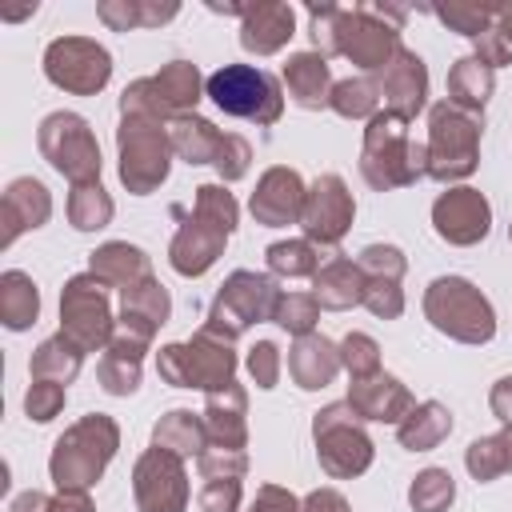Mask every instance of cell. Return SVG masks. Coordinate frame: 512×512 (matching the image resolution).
<instances>
[{
  "label": "cell",
  "mask_w": 512,
  "mask_h": 512,
  "mask_svg": "<svg viewBox=\"0 0 512 512\" xmlns=\"http://www.w3.org/2000/svg\"><path fill=\"white\" fill-rule=\"evenodd\" d=\"M236 224H240L236 196L224 184H200L196 200H192V216L176 228V236L168 244V264L188 280L204 276L220 260V252H224L228 236L236 232Z\"/></svg>",
  "instance_id": "obj_1"
},
{
  "label": "cell",
  "mask_w": 512,
  "mask_h": 512,
  "mask_svg": "<svg viewBox=\"0 0 512 512\" xmlns=\"http://www.w3.org/2000/svg\"><path fill=\"white\" fill-rule=\"evenodd\" d=\"M120 448V424L108 412H88L68 424L48 456V476L56 492H88Z\"/></svg>",
  "instance_id": "obj_2"
},
{
  "label": "cell",
  "mask_w": 512,
  "mask_h": 512,
  "mask_svg": "<svg viewBox=\"0 0 512 512\" xmlns=\"http://www.w3.org/2000/svg\"><path fill=\"white\" fill-rule=\"evenodd\" d=\"M360 176L376 192L408 188L420 176H428V148L408 136V120L392 112H376L368 120L360 144Z\"/></svg>",
  "instance_id": "obj_3"
},
{
  "label": "cell",
  "mask_w": 512,
  "mask_h": 512,
  "mask_svg": "<svg viewBox=\"0 0 512 512\" xmlns=\"http://www.w3.org/2000/svg\"><path fill=\"white\" fill-rule=\"evenodd\" d=\"M116 172L120 184L132 196H148L168 180L172 168V136H168V120L148 116V112H120V128H116Z\"/></svg>",
  "instance_id": "obj_4"
},
{
  "label": "cell",
  "mask_w": 512,
  "mask_h": 512,
  "mask_svg": "<svg viewBox=\"0 0 512 512\" xmlns=\"http://www.w3.org/2000/svg\"><path fill=\"white\" fill-rule=\"evenodd\" d=\"M480 136H484V116L456 108L452 100L432 104L428 112V176L436 184H456L476 172L480 164Z\"/></svg>",
  "instance_id": "obj_5"
},
{
  "label": "cell",
  "mask_w": 512,
  "mask_h": 512,
  "mask_svg": "<svg viewBox=\"0 0 512 512\" xmlns=\"http://www.w3.org/2000/svg\"><path fill=\"white\" fill-rule=\"evenodd\" d=\"M424 316L440 336L456 344H488L496 336L492 300L464 276H436L424 288Z\"/></svg>",
  "instance_id": "obj_6"
},
{
  "label": "cell",
  "mask_w": 512,
  "mask_h": 512,
  "mask_svg": "<svg viewBox=\"0 0 512 512\" xmlns=\"http://www.w3.org/2000/svg\"><path fill=\"white\" fill-rule=\"evenodd\" d=\"M408 8L396 4H352L340 8L336 24V56L352 60L364 72H384L392 56L404 48L400 44V24Z\"/></svg>",
  "instance_id": "obj_7"
},
{
  "label": "cell",
  "mask_w": 512,
  "mask_h": 512,
  "mask_svg": "<svg viewBox=\"0 0 512 512\" xmlns=\"http://www.w3.org/2000/svg\"><path fill=\"white\" fill-rule=\"evenodd\" d=\"M236 364L240 360H236L232 340H220L208 328H200L192 340H172L156 352V372L172 388L216 392L236 380Z\"/></svg>",
  "instance_id": "obj_8"
},
{
  "label": "cell",
  "mask_w": 512,
  "mask_h": 512,
  "mask_svg": "<svg viewBox=\"0 0 512 512\" xmlns=\"http://www.w3.org/2000/svg\"><path fill=\"white\" fill-rule=\"evenodd\" d=\"M276 304H280V288L268 272H252V268H236L224 276L208 316H204V328L220 340H240L252 324H264L276 316Z\"/></svg>",
  "instance_id": "obj_9"
},
{
  "label": "cell",
  "mask_w": 512,
  "mask_h": 512,
  "mask_svg": "<svg viewBox=\"0 0 512 512\" xmlns=\"http://www.w3.org/2000/svg\"><path fill=\"white\" fill-rule=\"evenodd\" d=\"M204 96L236 120H252L256 128H268L284 116V88L272 72L252 68V64H220L208 84Z\"/></svg>",
  "instance_id": "obj_10"
},
{
  "label": "cell",
  "mask_w": 512,
  "mask_h": 512,
  "mask_svg": "<svg viewBox=\"0 0 512 512\" xmlns=\"http://www.w3.org/2000/svg\"><path fill=\"white\" fill-rule=\"evenodd\" d=\"M312 444H316V460L332 480H356L372 468L376 444L364 432V420L352 412L348 400L340 404H324L312 416Z\"/></svg>",
  "instance_id": "obj_11"
},
{
  "label": "cell",
  "mask_w": 512,
  "mask_h": 512,
  "mask_svg": "<svg viewBox=\"0 0 512 512\" xmlns=\"http://www.w3.org/2000/svg\"><path fill=\"white\" fill-rule=\"evenodd\" d=\"M36 148L68 184L100 180V168H104L100 144L80 112H48L36 128Z\"/></svg>",
  "instance_id": "obj_12"
},
{
  "label": "cell",
  "mask_w": 512,
  "mask_h": 512,
  "mask_svg": "<svg viewBox=\"0 0 512 512\" xmlns=\"http://www.w3.org/2000/svg\"><path fill=\"white\" fill-rule=\"evenodd\" d=\"M204 84L208 80L192 60H168L156 76H140L120 92V112H148L160 120H176L196 112Z\"/></svg>",
  "instance_id": "obj_13"
},
{
  "label": "cell",
  "mask_w": 512,
  "mask_h": 512,
  "mask_svg": "<svg viewBox=\"0 0 512 512\" xmlns=\"http://www.w3.org/2000/svg\"><path fill=\"white\" fill-rule=\"evenodd\" d=\"M60 332L76 340L84 352H104L116 336V316L108 300V284L92 272L72 276L60 288Z\"/></svg>",
  "instance_id": "obj_14"
},
{
  "label": "cell",
  "mask_w": 512,
  "mask_h": 512,
  "mask_svg": "<svg viewBox=\"0 0 512 512\" xmlns=\"http://www.w3.org/2000/svg\"><path fill=\"white\" fill-rule=\"evenodd\" d=\"M44 76L68 96H96L112 80V52L92 36H56L44 48Z\"/></svg>",
  "instance_id": "obj_15"
},
{
  "label": "cell",
  "mask_w": 512,
  "mask_h": 512,
  "mask_svg": "<svg viewBox=\"0 0 512 512\" xmlns=\"http://www.w3.org/2000/svg\"><path fill=\"white\" fill-rule=\"evenodd\" d=\"M132 500L136 512H184L188 508V468L164 448H144L132 464Z\"/></svg>",
  "instance_id": "obj_16"
},
{
  "label": "cell",
  "mask_w": 512,
  "mask_h": 512,
  "mask_svg": "<svg viewBox=\"0 0 512 512\" xmlns=\"http://www.w3.org/2000/svg\"><path fill=\"white\" fill-rule=\"evenodd\" d=\"M356 220V200L348 192V184L336 176V172H324L308 184V196H304V212H300V228H304V240H312L316 248H336L348 228Z\"/></svg>",
  "instance_id": "obj_17"
},
{
  "label": "cell",
  "mask_w": 512,
  "mask_h": 512,
  "mask_svg": "<svg viewBox=\"0 0 512 512\" xmlns=\"http://www.w3.org/2000/svg\"><path fill=\"white\" fill-rule=\"evenodd\" d=\"M432 228L444 244L472 248L492 232V204L480 188L456 184L432 200Z\"/></svg>",
  "instance_id": "obj_18"
},
{
  "label": "cell",
  "mask_w": 512,
  "mask_h": 512,
  "mask_svg": "<svg viewBox=\"0 0 512 512\" xmlns=\"http://www.w3.org/2000/svg\"><path fill=\"white\" fill-rule=\"evenodd\" d=\"M360 272H364V308L380 320H396L404 312V272H408V260L396 244H368L360 252Z\"/></svg>",
  "instance_id": "obj_19"
},
{
  "label": "cell",
  "mask_w": 512,
  "mask_h": 512,
  "mask_svg": "<svg viewBox=\"0 0 512 512\" xmlns=\"http://www.w3.org/2000/svg\"><path fill=\"white\" fill-rule=\"evenodd\" d=\"M304 196H308V184L300 180V172L288 164H272L248 196V212L264 228H288V224H300Z\"/></svg>",
  "instance_id": "obj_20"
},
{
  "label": "cell",
  "mask_w": 512,
  "mask_h": 512,
  "mask_svg": "<svg viewBox=\"0 0 512 512\" xmlns=\"http://www.w3.org/2000/svg\"><path fill=\"white\" fill-rule=\"evenodd\" d=\"M376 84H380L384 112H392L400 120H412L428 104V64L412 48H400L392 56V64L384 72H376Z\"/></svg>",
  "instance_id": "obj_21"
},
{
  "label": "cell",
  "mask_w": 512,
  "mask_h": 512,
  "mask_svg": "<svg viewBox=\"0 0 512 512\" xmlns=\"http://www.w3.org/2000/svg\"><path fill=\"white\" fill-rule=\"evenodd\" d=\"M48 216H52V192H48L36 176H16V180H8L4 200H0V224H4L0 248H12L16 236L44 228Z\"/></svg>",
  "instance_id": "obj_22"
},
{
  "label": "cell",
  "mask_w": 512,
  "mask_h": 512,
  "mask_svg": "<svg viewBox=\"0 0 512 512\" xmlns=\"http://www.w3.org/2000/svg\"><path fill=\"white\" fill-rule=\"evenodd\" d=\"M348 404L360 420H372V424H400L408 412H412V392L400 376L392 372H376V376H364V380H352L348 384Z\"/></svg>",
  "instance_id": "obj_23"
},
{
  "label": "cell",
  "mask_w": 512,
  "mask_h": 512,
  "mask_svg": "<svg viewBox=\"0 0 512 512\" xmlns=\"http://www.w3.org/2000/svg\"><path fill=\"white\" fill-rule=\"evenodd\" d=\"M296 36V8L284 0H256L240 20V48L252 56H276Z\"/></svg>",
  "instance_id": "obj_24"
},
{
  "label": "cell",
  "mask_w": 512,
  "mask_h": 512,
  "mask_svg": "<svg viewBox=\"0 0 512 512\" xmlns=\"http://www.w3.org/2000/svg\"><path fill=\"white\" fill-rule=\"evenodd\" d=\"M168 316H172V296H168V288H164L156 276H144V280H136L132 288L120 292L116 328L152 340V336L168 324Z\"/></svg>",
  "instance_id": "obj_25"
},
{
  "label": "cell",
  "mask_w": 512,
  "mask_h": 512,
  "mask_svg": "<svg viewBox=\"0 0 512 512\" xmlns=\"http://www.w3.org/2000/svg\"><path fill=\"white\" fill-rule=\"evenodd\" d=\"M148 344H152V340L116 328L112 344L104 348V356H100V364H96V380H100V388H104L108 396H132V392L140 388Z\"/></svg>",
  "instance_id": "obj_26"
},
{
  "label": "cell",
  "mask_w": 512,
  "mask_h": 512,
  "mask_svg": "<svg viewBox=\"0 0 512 512\" xmlns=\"http://www.w3.org/2000/svg\"><path fill=\"white\" fill-rule=\"evenodd\" d=\"M340 344H332L328 336L320 332H308V336H296V344L288 348V376L296 388L304 392H316V388H328L340 372Z\"/></svg>",
  "instance_id": "obj_27"
},
{
  "label": "cell",
  "mask_w": 512,
  "mask_h": 512,
  "mask_svg": "<svg viewBox=\"0 0 512 512\" xmlns=\"http://www.w3.org/2000/svg\"><path fill=\"white\" fill-rule=\"evenodd\" d=\"M204 424L212 444L224 448H248V392L244 384H224L216 392H208L204 400Z\"/></svg>",
  "instance_id": "obj_28"
},
{
  "label": "cell",
  "mask_w": 512,
  "mask_h": 512,
  "mask_svg": "<svg viewBox=\"0 0 512 512\" xmlns=\"http://www.w3.org/2000/svg\"><path fill=\"white\" fill-rule=\"evenodd\" d=\"M284 88H288V100L308 108V112H320L328 108V96H332V68L320 52H292L284 72H280Z\"/></svg>",
  "instance_id": "obj_29"
},
{
  "label": "cell",
  "mask_w": 512,
  "mask_h": 512,
  "mask_svg": "<svg viewBox=\"0 0 512 512\" xmlns=\"http://www.w3.org/2000/svg\"><path fill=\"white\" fill-rule=\"evenodd\" d=\"M312 296L328 312H344V308L364 304V272H360V264L352 256L332 252L320 264V272L312 276Z\"/></svg>",
  "instance_id": "obj_30"
},
{
  "label": "cell",
  "mask_w": 512,
  "mask_h": 512,
  "mask_svg": "<svg viewBox=\"0 0 512 512\" xmlns=\"http://www.w3.org/2000/svg\"><path fill=\"white\" fill-rule=\"evenodd\" d=\"M88 272L96 280H104L108 288H132L136 280L152 276V260L140 244H128V240H108L100 244L96 252H88Z\"/></svg>",
  "instance_id": "obj_31"
},
{
  "label": "cell",
  "mask_w": 512,
  "mask_h": 512,
  "mask_svg": "<svg viewBox=\"0 0 512 512\" xmlns=\"http://www.w3.org/2000/svg\"><path fill=\"white\" fill-rule=\"evenodd\" d=\"M452 412H448V404H440V400H420V404H412V412L396 424V440H400V448H408V452H432V448H440L444 440H448V432H452Z\"/></svg>",
  "instance_id": "obj_32"
},
{
  "label": "cell",
  "mask_w": 512,
  "mask_h": 512,
  "mask_svg": "<svg viewBox=\"0 0 512 512\" xmlns=\"http://www.w3.org/2000/svg\"><path fill=\"white\" fill-rule=\"evenodd\" d=\"M152 444L172 452V456H180V460H188V456H200L212 444V436H208L204 416H196L192 408H172L152 424Z\"/></svg>",
  "instance_id": "obj_33"
},
{
  "label": "cell",
  "mask_w": 512,
  "mask_h": 512,
  "mask_svg": "<svg viewBox=\"0 0 512 512\" xmlns=\"http://www.w3.org/2000/svg\"><path fill=\"white\" fill-rule=\"evenodd\" d=\"M168 136H172V152L184 164H192V168L196 164H212L216 152H220V144H224V132L208 116H196V112L168 120Z\"/></svg>",
  "instance_id": "obj_34"
},
{
  "label": "cell",
  "mask_w": 512,
  "mask_h": 512,
  "mask_svg": "<svg viewBox=\"0 0 512 512\" xmlns=\"http://www.w3.org/2000/svg\"><path fill=\"white\" fill-rule=\"evenodd\" d=\"M40 316V288L28 272L20 268H8L0 272V324L8 332H24L32 328Z\"/></svg>",
  "instance_id": "obj_35"
},
{
  "label": "cell",
  "mask_w": 512,
  "mask_h": 512,
  "mask_svg": "<svg viewBox=\"0 0 512 512\" xmlns=\"http://www.w3.org/2000/svg\"><path fill=\"white\" fill-rule=\"evenodd\" d=\"M84 356H88V352H84L76 340H68L64 332H56V336H48V340L36 344V352H32V360H28V376H32V380L72 384V380L80 376V368H84Z\"/></svg>",
  "instance_id": "obj_36"
},
{
  "label": "cell",
  "mask_w": 512,
  "mask_h": 512,
  "mask_svg": "<svg viewBox=\"0 0 512 512\" xmlns=\"http://www.w3.org/2000/svg\"><path fill=\"white\" fill-rule=\"evenodd\" d=\"M180 12L176 0H100L96 16L112 32H136V28H160Z\"/></svg>",
  "instance_id": "obj_37"
},
{
  "label": "cell",
  "mask_w": 512,
  "mask_h": 512,
  "mask_svg": "<svg viewBox=\"0 0 512 512\" xmlns=\"http://www.w3.org/2000/svg\"><path fill=\"white\" fill-rule=\"evenodd\" d=\"M492 88H496V72L488 64H480L476 56H460L448 68V100L456 108H468V112L484 116V104H488Z\"/></svg>",
  "instance_id": "obj_38"
},
{
  "label": "cell",
  "mask_w": 512,
  "mask_h": 512,
  "mask_svg": "<svg viewBox=\"0 0 512 512\" xmlns=\"http://www.w3.org/2000/svg\"><path fill=\"white\" fill-rule=\"evenodd\" d=\"M464 468L476 484H488L504 472H512V424H504L496 436H480L464 448Z\"/></svg>",
  "instance_id": "obj_39"
},
{
  "label": "cell",
  "mask_w": 512,
  "mask_h": 512,
  "mask_svg": "<svg viewBox=\"0 0 512 512\" xmlns=\"http://www.w3.org/2000/svg\"><path fill=\"white\" fill-rule=\"evenodd\" d=\"M112 216H116V204H112V196L104 192L100 180L72 184V192H68V224L76 232H100V228L112 224Z\"/></svg>",
  "instance_id": "obj_40"
},
{
  "label": "cell",
  "mask_w": 512,
  "mask_h": 512,
  "mask_svg": "<svg viewBox=\"0 0 512 512\" xmlns=\"http://www.w3.org/2000/svg\"><path fill=\"white\" fill-rule=\"evenodd\" d=\"M328 108L344 120H372L380 112V84L372 76H348L332 84Z\"/></svg>",
  "instance_id": "obj_41"
},
{
  "label": "cell",
  "mask_w": 512,
  "mask_h": 512,
  "mask_svg": "<svg viewBox=\"0 0 512 512\" xmlns=\"http://www.w3.org/2000/svg\"><path fill=\"white\" fill-rule=\"evenodd\" d=\"M264 260H268V272L272 276H280V280H300V276H316L320 272V248L312 244V240H276V244H268V252H264Z\"/></svg>",
  "instance_id": "obj_42"
},
{
  "label": "cell",
  "mask_w": 512,
  "mask_h": 512,
  "mask_svg": "<svg viewBox=\"0 0 512 512\" xmlns=\"http://www.w3.org/2000/svg\"><path fill=\"white\" fill-rule=\"evenodd\" d=\"M456 500V480L448 468H424L408 484V504L412 512H448Z\"/></svg>",
  "instance_id": "obj_43"
},
{
  "label": "cell",
  "mask_w": 512,
  "mask_h": 512,
  "mask_svg": "<svg viewBox=\"0 0 512 512\" xmlns=\"http://www.w3.org/2000/svg\"><path fill=\"white\" fill-rule=\"evenodd\" d=\"M428 12L440 16V24H448L452 32L476 40L488 28H496V4H476V0H448V4H432Z\"/></svg>",
  "instance_id": "obj_44"
},
{
  "label": "cell",
  "mask_w": 512,
  "mask_h": 512,
  "mask_svg": "<svg viewBox=\"0 0 512 512\" xmlns=\"http://www.w3.org/2000/svg\"><path fill=\"white\" fill-rule=\"evenodd\" d=\"M316 320H320V304L312 292H280L272 324H280L288 336H308L316 332Z\"/></svg>",
  "instance_id": "obj_45"
},
{
  "label": "cell",
  "mask_w": 512,
  "mask_h": 512,
  "mask_svg": "<svg viewBox=\"0 0 512 512\" xmlns=\"http://www.w3.org/2000/svg\"><path fill=\"white\" fill-rule=\"evenodd\" d=\"M340 364L352 380H364V376H376L380 372V344L368 336V332H348L340 340Z\"/></svg>",
  "instance_id": "obj_46"
},
{
  "label": "cell",
  "mask_w": 512,
  "mask_h": 512,
  "mask_svg": "<svg viewBox=\"0 0 512 512\" xmlns=\"http://www.w3.org/2000/svg\"><path fill=\"white\" fill-rule=\"evenodd\" d=\"M196 468L204 480H244L248 472V452L244 448H224V444H208L200 456H196Z\"/></svg>",
  "instance_id": "obj_47"
},
{
  "label": "cell",
  "mask_w": 512,
  "mask_h": 512,
  "mask_svg": "<svg viewBox=\"0 0 512 512\" xmlns=\"http://www.w3.org/2000/svg\"><path fill=\"white\" fill-rule=\"evenodd\" d=\"M64 400H68V384H56V380H32L28 392H24V412H28V420L48 424V420L60 416Z\"/></svg>",
  "instance_id": "obj_48"
},
{
  "label": "cell",
  "mask_w": 512,
  "mask_h": 512,
  "mask_svg": "<svg viewBox=\"0 0 512 512\" xmlns=\"http://www.w3.org/2000/svg\"><path fill=\"white\" fill-rule=\"evenodd\" d=\"M308 36H312V52H320L324 60L336 56V24H340V4L324 0V4H308Z\"/></svg>",
  "instance_id": "obj_49"
},
{
  "label": "cell",
  "mask_w": 512,
  "mask_h": 512,
  "mask_svg": "<svg viewBox=\"0 0 512 512\" xmlns=\"http://www.w3.org/2000/svg\"><path fill=\"white\" fill-rule=\"evenodd\" d=\"M248 164H252V144H248L244 136H236V132H224V144H220V152H216V160H212L220 184L244 180V176H248Z\"/></svg>",
  "instance_id": "obj_50"
},
{
  "label": "cell",
  "mask_w": 512,
  "mask_h": 512,
  "mask_svg": "<svg viewBox=\"0 0 512 512\" xmlns=\"http://www.w3.org/2000/svg\"><path fill=\"white\" fill-rule=\"evenodd\" d=\"M244 368H248V376H252V384L256 388H276L280 384V368H284V360H280V348L272 344V340H256L252 348H248V356H244Z\"/></svg>",
  "instance_id": "obj_51"
},
{
  "label": "cell",
  "mask_w": 512,
  "mask_h": 512,
  "mask_svg": "<svg viewBox=\"0 0 512 512\" xmlns=\"http://www.w3.org/2000/svg\"><path fill=\"white\" fill-rule=\"evenodd\" d=\"M240 500H244V488L240 480H204V488L196 492V504L200 512H240Z\"/></svg>",
  "instance_id": "obj_52"
},
{
  "label": "cell",
  "mask_w": 512,
  "mask_h": 512,
  "mask_svg": "<svg viewBox=\"0 0 512 512\" xmlns=\"http://www.w3.org/2000/svg\"><path fill=\"white\" fill-rule=\"evenodd\" d=\"M244 512H300V500L284 484H260Z\"/></svg>",
  "instance_id": "obj_53"
},
{
  "label": "cell",
  "mask_w": 512,
  "mask_h": 512,
  "mask_svg": "<svg viewBox=\"0 0 512 512\" xmlns=\"http://www.w3.org/2000/svg\"><path fill=\"white\" fill-rule=\"evenodd\" d=\"M480 64H488L492 72L496 68H504V64H512V44L500 36V28H488L484 36H476V52H472Z\"/></svg>",
  "instance_id": "obj_54"
},
{
  "label": "cell",
  "mask_w": 512,
  "mask_h": 512,
  "mask_svg": "<svg viewBox=\"0 0 512 512\" xmlns=\"http://www.w3.org/2000/svg\"><path fill=\"white\" fill-rule=\"evenodd\" d=\"M300 512H352V504H348L344 492H336V488H312V492L300 500Z\"/></svg>",
  "instance_id": "obj_55"
},
{
  "label": "cell",
  "mask_w": 512,
  "mask_h": 512,
  "mask_svg": "<svg viewBox=\"0 0 512 512\" xmlns=\"http://www.w3.org/2000/svg\"><path fill=\"white\" fill-rule=\"evenodd\" d=\"M488 408L500 424H512V376H500L488 392Z\"/></svg>",
  "instance_id": "obj_56"
},
{
  "label": "cell",
  "mask_w": 512,
  "mask_h": 512,
  "mask_svg": "<svg viewBox=\"0 0 512 512\" xmlns=\"http://www.w3.org/2000/svg\"><path fill=\"white\" fill-rule=\"evenodd\" d=\"M48 508H52V496H44L40 488H28L8 504V512H48Z\"/></svg>",
  "instance_id": "obj_57"
},
{
  "label": "cell",
  "mask_w": 512,
  "mask_h": 512,
  "mask_svg": "<svg viewBox=\"0 0 512 512\" xmlns=\"http://www.w3.org/2000/svg\"><path fill=\"white\" fill-rule=\"evenodd\" d=\"M48 512H96V508H92L88 492H56Z\"/></svg>",
  "instance_id": "obj_58"
},
{
  "label": "cell",
  "mask_w": 512,
  "mask_h": 512,
  "mask_svg": "<svg viewBox=\"0 0 512 512\" xmlns=\"http://www.w3.org/2000/svg\"><path fill=\"white\" fill-rule=\"evenodd\" d=\"M204 4H208L212 12H220V16H240V20H244L248 8H252V4H228V0H204Z\"/></svg>",
  "instance_id": "obj_59"
},
{
  "label": "cell",
  "mask_w": 512,
  "mask_h": 512,
  "mask_svg": "<svg viewBox=\"0 0 512 512\" xmlns=\"http://www.w3.org/2000/svg\"><path fill=\"white\" fill-rule=\"evenodd\" d=\"M496 28H500V36L512 44V0H508V4H496Z\"/></svg>",
  "instance_id": "obj_60"
},
{
  "label": "cell",
  "mask_w": 512,
  "mask_h": 512,
  "mask_svg": "<svg viewBox=\"0 0 512 512\" xmlns=\"http://www.w3.org/2000/svg\"><path fill=\"white\" fill-rule=\"evenodd\" d=\"M32 12H36V0L24 4V8H4V20H24V16H32Z\"/></svg>",
  "instance_id": "obj_61"
},
{
  "label": "cell",
  "mask_w": 512,
  "mask_h": 512,
  "mask_svg": "<svg viewBox=\"0 0 512 512\" xmlns=\"http://www.w3.org/2000/svg\"><path fill=\"white\" fill-rule=\"evenodd\" d=\"M508 240H512V224H508Z\"/></svg>",
  "instance_id": "obj_62"
}]
</instances>
